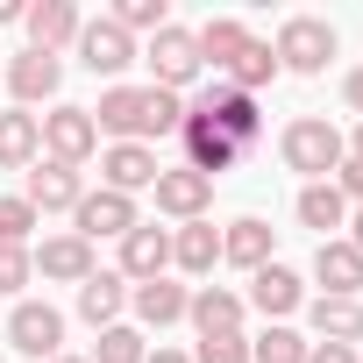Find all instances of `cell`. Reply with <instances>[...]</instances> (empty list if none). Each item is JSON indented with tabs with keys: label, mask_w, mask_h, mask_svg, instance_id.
I'll return each instance as SVG.
<instances>
[{
	"label": "cell",
	"mask_w": 363,
	"mask_h": 363,
	"mask_svg": "<svg viewBox=\"0 0 363 363\" xmlns=\"http://www.w3.org/2000/svg\"><path fill=\"white\" fill-rule=\"evenodd\" d=\"M93 128H107L114 143H143V135H178L186 121V100L164 93V86H107L100 107H86Z\"/></svg>",
	"instance_id": "obj_1"
},
{
	"label": "cell",
	"mask_w": 363,
	"mask_h": 363,
	"mask_svg": "<svg viewBox=\"0 0 363 363\" xmlns=\"http://www.w3.org/2000/svg\"><path fill=\"white\" fill-rule=\"evenodd\" d=\"M342 157H349V143H342V128H335V121L299 114V121L285 128V164H292V171H306V186H328V171H342Z\"/></svg>",
	"instance_id": "obj_2"
},
{
	"label": "cell",
	"mask_w": 363,
	"mask_h": 363,
	"mask_svg": "<svg viewBox=\"0 0 363 363\" xmlns=\"http://www.w3.org/2000/svg\"><path fill=\"white\" fill-rule=\"evenodd\" d=\"M186 114L214 121V128H221V135H228L235 150H257V128H264V114H257V100H250V93H235L228 79H214V86H207V93H200V100H193Z\"/></svg>",
	"instance_id": "obj_3"
},
{
	"label": "cell",
	"mask_w": 363,
	"mask_h": 363,
	"mask_svg": "<svg viewBox=\"0 0 363 363\" xmlns=\"http://www.w3.org/2000/svg\"><path fill=\"white\" fill-rule=\"evenodd\" d=\"M143 65H150V86H164V93H186V86L200 79V43H193V29L164 22V29L150 36Z\"/></svg>",
	"instance_id": "obj_4"
},
{
	"label": "cell",
	"mask_w": 363,
	"mask_h": 363,
	"mask_svg": "<svg viewBox=\"0 0 363 363\" xmlns=\"http://www.w3.org/2000/svg\"><path fill=\"white\" fill-rule=\"evenodd\" d=\"M278 72H299V79H313V72H328V57H335V29L320 22V15H292L285 29H278Z\"/></svg>",
	"instance_id": "obj_5"
},
{
	"label": "cell",
	"mask_w": 363,
	"mask_h": 363,
	"mask_svg": "<svg viewBox=\"0 0 363 363\" xmlns=\"http://www.w3.org/2000/svg\"><path fill=\"white\" fill-rule=\"evenodd\" d=\"M8 342L22 349V356H65V313L50 306V299H15V313H8Z\"/></svg>",
	"instance_id": "obj_6"
},
{
	"label": "cell",
	"mask_w": 363,
	"mask_h": 363,
	"mask_svg": "<svg viewBox=\"0 0 363 363\" xmlns=\"http://www.w3.org/2000/svg\"><path fill=\"white\" fill-rule=\"evenodd\" d=\"M43 150H50V164H86L93 150H100V128H93V114L86 107H50L43 114Z\"/></svg>",
	"instance_id": "obj_7"
},
{
	"label": "cell",
	"mask_w": 363,
	"mask_h": 363,
	"mask_svg": "<svg viewBox=\"0 0 363 363\" xmlns=\"http://www.w3.org/2000/svg\"><path fill=\"white\" fill-rule=\"evenodd\" d=\"M157 214H171L178 228H186V221H207V207H214V178H200V171H186V164H178V171H157Z\"/></svg>",
	"instance_id": "obj_8"
},
{
	"label": "cell",
	"mask_w": 363,
	"mask_h": 363,
	"mask_svg": "<svg viewBox=\"0 0 363 363\" xmlns=\"http://www.w3.org/2000/svg\"><path fill=\"white\" fill-rule=\"evenodd\" d=\"M79 65L93 72V79H114V72H128L135 65V36L107 15V22H86L79 29Z\"/></svg>",
	"instance_id": "obj_9"
},
{
	"label": "cell",
	"mask_w": 363,
	"mask_h": 363,
	"mask_svg": "<svg viewBox=\"0 0 363 363\" xmlns=\"http://www.w3.org/2000/svg\"><path fill=\"white\" fill-rule=\"evenodd\" d=\"M22 200H29L36 214H72V207L86 200V178H79L72 164H50V157H36V164H29V186H22Z\"/></svg>",
	"instance_id": "obj_10"
},
{
	"label": "cell",
	"mask_w": 363,
	"mask_h": 363,
	"mask_svg": "<svg viewBox=\"0 0 363 363\" xmlns=\"http://www.w3.org/2000/svg\"><path fill=\"white\" fill-rule=\"evenodd\" d=\"M72 221H79V228H72L79 242H100V235H114V242H121V235L135 228V200H128V193H107V186H100V193H86V200L72 207Z\"/></svg>",
	"instance_id": "obj_11"
},
{
	"label": "cell",
	"mask_w": 363,
	"mask_h": 363,
	"mask_svg": "<svg viewBox=\"0 0 363 363\" xmlns=\"http://www.w3.org/2000/svg\"><path fill=\"white\" fill-rule=\"evenodd\" d=\"M164 271H171V228L135 221V228L121 235V278H128V285H150V278H164Z\"/></svg>",
	"instance_id": "obj_12"
},
{
	"label": "cell",
	"mask_w": 363,
	"mask_h": 363,
	"mask_svg": "<svg viewBox=\"0 0 363 363\" xmlns=\"http://www.w3.org/2000/svg\"><path fill=\"white\" fill-rule=\"evenodd\" d=\"M157 171H164V164H157L150 143H107V150H100V178H107V193H128V200H135L143 186H157Z\"/></svg>",
	"instance_id": "obj_13"
},
{
	"label": "cell",
	"mask_w": 363,
	"mask_h": 363,
	"mask_svg": "<svg viewBox=\"0 0 363 363\" xmlns=\"http://www.w3.org/2000/svg\"><path fill=\"white\" fill-rule=\"evenodd\" d=\"M178 143H186V171H200V178H221V171H235V143L214 128V121H200V114H186L178 121Z\"/></svg>",
	"instance_id": "obj_14"
},
{
	"label": "cell",
	"mask_w": 363,
	"mask_h": 363,
	"mask_svg": "<svg viewBox=\"0 0 363 363\" xmlns=\"http://www.w3.org/2000/svg\"><path fill=\"white\" fill-rule=\"evenodd\" d=\"M250 306L278 328L285 313H299L306 306V285H299V271L292 264H264V271H250Z\"/></svg>",
	"instance_id": "obj_15"
},
{
	"label": "cell",
	"mask_w": 363,
	"mask_h": 363,
	"mask_svg": "<svg viewBox=\"0 0 363 363\" xmlns=\"http://www.w3.org/2000/svg\"><path fill=\"white\" fill-rule=\"evenodd\" d=\"M22 22H29V50H43V57H57V50H65V43H79V29H86L72 0H36Z\"/></svg>",
	"instance_id": "obj_16"
},
{
	"label": "cell",
	"mask_w": 363,
	"mask_h": 363,
	"mask_svg": "<svg viewBox=\"0 0 363 363\" xmlns=\"http://www.w3.org/2000/svg\"><path fill=\"white\" fill-rule=\"evenodd\" d=\"M57 86H65V65H57V57H43V50H22V57L8 65V93H15L22 107L57 100Z\"/></svg>",
	"instance_id": "obj_17"
},
{
	"label": "cell",
	"mask_w": 363,
	"mask_h": 363,
	"mask_svg": "<svg viewBox=\"0 0 363 363\" xmlns=\"http://www.w3.org/2000/svg\"><path fill=\"white\" fill-rule=\"evenodd\" d=\"M271 242H278V228L257 221V214H242V221L221 228V264H235V271H264V264H271Z\"/></svg>",
	"instance_id": "obj_18"
},
{
	"label": "cell",
	"mask_w": 363,
	"mask_h": 363,
	"mask_svg": "<svg viewBox=\"0 0 363 363\" xmlns=\"http://www.w3.org/2000/svg\"><path fill=\"white\" fill-rule=\"evenodd\" d=\"M313 278L328 285L320 299H356V292H363V257H356L342 235H328V242L313 250Z\"/></svg>",
	"instance_id": "obj_19"
},
{
	"label": "cell",
	"mask_w": 363,
	"mask_h": 363,
	"mask_svg": "<svg viewBox=\"0 0 363 363\" xmlns=\"http://www.w3.org/2000/svg\"><path fill=\"white\" fill-rule=\"evenodd\" d=\"M43 157V114L15 107V114H0V171H29Z\"/></svg>",
	"instance_id": "obj_20"
},
{
	"label": "cell",
	"mask_w": 363,
	"mask_h": 363,
	"mask_svg": "<svg viewBox=\"0 0 363 363\" xmlns=\"http://www.w3.org/2000/svg\"><path fill=\"white\" fill-rule=\"evenodd\" d=\"M128 306H135L143 328H171V320H186L193 292H186V285H171V278H150V285H128Z\"/></svg>",
	"instance_id": "obj_21"
},
{
	"label": "cell",
	"mask_w": 363,
	"mask_h": 363,
	"mask_svg": "<svg viewBox=\"0 0 363 363\" xmlns=\"http://www.w3.org/2000/svg\"><path fill=\"white\" fill-rule=\"evenodd\" d=\"M29 257H36V271L57 278V285H86V278H93V242H79V235H50V242L29 250Z\"/></svg>",
	"instance_id": "obj_22"
},
{
	"label": "cell",
	"mask_w": 363,
	"mask_h": 363,
	"mask_svg": "<svg viewBox=\"0 0 363 363\" xmlns=\"http://www.w3.org/2000/svg\"><path fill=\"white\" fill-rule=\"evenodd\" d=\"M186 320H193L200 335H242V292H228V285H200L193 306H186Z\"/></svg>",
	"instance_id": "obj_23"
},
{
	"label": "cell",
	"mask_w": 363,
	"mask_h": 363,
	"mask_svg": "<svg viewBox=\"0 0 363 363\" xmlns=\"http://www.w3.org/2000/svg\"><path fill=\"white\" fill-rule=\"evenodd\" d=\"M171 264L186 271V278H207V271L221 264V228H214V221H186V228L171 235Z\"/></svg>",
	"instance_id": "obj_24"
},
{
	"label": "cell",
	"mask_w": 363,
	"mask_h": 363,
	"mask_svg": "<svg viewBox=\"0 0 363 363\" xmlns=\"http://www.w3.org/2000/svg\"><path fill=\"white\" fill-rule=\"evenodd\" d=\"M121 306H128V278H121V271H93V278L79 285V320L114 328V320H121Z\"/></svg>",
	"instance_id": "obj_25"
},
{
	"label": "cell",
	"mask_w": 363,
	"mask_h": 363,
	"mask_svg": "<svg viewBox=\"0 0 363 363\" xmlns=\"http://www.w3.org/2000/svg\"><path fill=\"white\" fill-rule=\"evenodd\" d=\"M306 320H313V335H320V342H342V349H356V342H363V299H313V306H306Z\"/></svg>",
	"instance_id": "obj_26"
},
{
	"label": "cell",
	"mask_w": 363,
	"mask_h": 363,
	"mask_svg": "<svg viewBox=\"0 0 363 363\" xmlns=\"http://www.w3.org/2000/svg\"><path fill=\"white\" fill-rule=\"evenodd\" d=\"M193 43H200V65H214V72H228V65L242 57V43H250V29H242L235 15H214V22H200V29H193Z\"/></svg>",
	"instance_id": "obj_27"
},
{
	"label": "cell",
	"mask_w": 363,
	"mask_h": 363,
	"mask_svg": "<svg viewBox=\"0 0 363 363\" xmlns=\"http://www.w3.org/2000/svg\"><path fill=\"white\" fill-rule=\"evenodd\" d=\"M306 228H320V242H328V228H349V200L335 193V178L328 186H299V207H292Z\"/></svg>",
	"instance_id": "obj_28"
},
{
	"label": "cell",
	"mask_w": 363,
	"mask_h": 363,
	"mask_svg": "<svg viewBox=\"0 0 363 363\" xmlns=\"http://www.w3.org/2000/svg\"><path fill=\"white\" fill-rule=\"evenodd\" d=\"M221 79H228L235 93H250V100H257V86H271V79H278V50L250 36V43H242V57H235V65H228Z\"/></svg>",
	"instance_id": "obj_29"
},
{
	"label": "cell",
	"mask_w": 363,
	"mask_h": 363,
	"mask_svg": "<svg viewBox=\"0 0 363 363\" xmlns=\"http://www.w3.org/2000/svg\"><path fill=\"white\" fill-rule=\"evenodd\" d=\"M306 349H313V342H299V335L278 320V328H264V335L250 342V363H306Z\"/></svg>",
	"instance_id": "obj_30"
},
{
	"label": "cell",
	"mask_w": 363,
	"mask_h": 363,
	"mask_svg": "<svg viewBox=\"0 0 363 363\" xmlns=\"http://www.w3.org/2000/svg\"><path fill=\"white\" fill-rule=\"evenodd\" d=\"M143 356H150V349H143V335L114 320V328H100V342H93V356H86V363H143Z\"/></svg>",
	"instance_id": "obj_31"
},
{
	"label": "cell",
	"mask_w": 363,
	"mask_h": 363,
	"mask_svg": "<svg viewBox=\"0 0 363 363\" xmlns=\"http://www.w3.org/2000/svg\"><path fill=\"white\" fill-rule=\"evenodd\" d=\"M36 207L22 200V193H8V200H0V242H8V250H29V235H36Z\"/></svg>",
	"instance_id": "obj_32"
},
{
	"label": "cell",
	"mask_w": 363,
	"mask_h": 363,
	"mask_svg": "<svg viewBox=\"0 0 363 363\" xmlns=\"http://www.w3.org/2000/svg\"><path fill=\"white\" fill-rule=\"evenodd\" d=\"M114 22H121L128 36H135V29H150V36H157V29L171 22V8H164V0H121V8H114Z\"/></svg>",
	"instance_id": "obj_33"
},
{
	"label": "cell",
	"mask_w": 363,
	"mask_h": 363,
	"mask_svg": "<svg viewBox=\"0 0 363 363\" xmlns=\"http://www.w3.org/2000/svg\"><path fill=\"white\" fill-rule=\"evenodd\" d=\"M193 363H250V342L242 335H200Z\"/></svg>",
	"instance_id": "obj_34"
},
{
	"label": "cell",
	"mask_w": 363,
	"mask_h": 363,
	"mask_svg": "<svg viewBox=\"0 0 363 363\" xmlns=\"http://www.w3.org/2000/svg\"><path fill=\"white\" fill-rule=\"evenodd\" d=\"M29 278H36V257H29V250H8V242H0V292L15 299Z\"/></svg>",
	"instance_id": "obj_35"
},
{
	"label": "cell",
	"mask_w": 363,
	"mask_h": 363,
	"mask_svg": "<svg viewBox=\"0 0 363 363\" xmlns=\"http://www.w3.org/2000/svg\"><path fill=\"white\" fill-rule=\"evenodd\" d=\"M335 193L363 207V157H342V178H335Z\"/></svg>",
	"instance_id": "obj_36"
},
{
	"label": "cell",
	"mask_w": 363,
	"mask_h": 363,
	"mask_svg": "<svg viewBox=\"0 0 363 363\" xmlns=\"http://www.w3.org/2000/svg\"><path fill=\"white\" fill-rule=\"evenodd\" d=\"M306 363H356V349H342V342H313Z\"/></svg>",
	"instance_id": "obj_37"
},
{
	"label": "cell",
	"mask_w": 363,
	"mask_h": 363,
	"mask_svg": "<svg viewBox=\"0 0 363 363\" xmlns=\"http://www.w3.org/2000/svg\"><path fill=\"white\" fill-rule=\"evenodd\" d=\"M342 242H349V250H356V257H363V207H356V214H349V235H342Z\"/></svg>",
	"instance_id": "obj_38"
},
{
	"label": "cell",
	"mask_w": 363,
	"mask_h": 363,
	"mask_svg": "<svg viewBox=\"0 0 363 363\" xmlns=\"http://www.w3.org/2000/svg\"><path fill=\"white\" fill-rule=\"evenodd\" d=\"M342 93H349V107L363 114V72H349V86H342Z\"/></svg>",
	"instance_id": "obj_39"
},
{
	"label": "cell",
	"mask_w": 363,
	"mask_h": 363,
	"mask_svg": "<svg viewBox=\"0 0 363 363\" xmlns=\"http://www.w3.org/2000/svg\"><path fill=\"white\" fill-rule=\"evenodd\" d=\"M29 8H22V0H0V29H8V22H22Z\"/></svg>",
	"instance_id": "obj_40"
},
{
	"label": "cell",
	"mask_w": 363,
	"mask_h": 363,
	"mask_svg": "<svg viewBox=\"0 0 363 363\" xmlns=\"http://www.w3.org/2000/svg\"><path fill=\"white\" fill-rule=\"evenodd\" d=\"M143 363H193V356H178V349H150Z\"/></svg>",
	"instance_id": "obj_41"
},
{
	"label": "cell",
	"mask_w": 363,
	"mask_h": 363,
	"mask_svg": "<svg viewBox=\"0 0 363 363\" xmlns=\"http://www.w3.org/2000/svg\"><path fill=\"white\" fill-rule=\"evenodd\" d=\"M349 157H363V121H356V135H349Z\"/></svg>",
	"instance_id": "obj_42"
},
{
	"label": "cell",
	"mask_w": 363,
	"mask_h": 363,
	"mask_svg": "<svg viewBox=\"0 0 363 363\" xmlns=\"http://www.w3.org/2000/svg\"><path fill=\"white\" fill-rule=\"evenodd\" d=\"M50 363H86V356H50Z\"/></svg>",
	"instance_id": "obj_43"
},
{
	"label": "cell",
	"mask_w": 363,
	"mask_h": 363,
	"mask_svg": "<svg viewBox=\"0 0 363 363\" xmlns=\"http://www.w3.org/2000/svg\"><path fill=\"white\" fill-rule=\"evenodd\" d=\"M356 363H363V356H356Z\"/></svg>",
	"instance_id": "obj_44"
}]
</instances>
